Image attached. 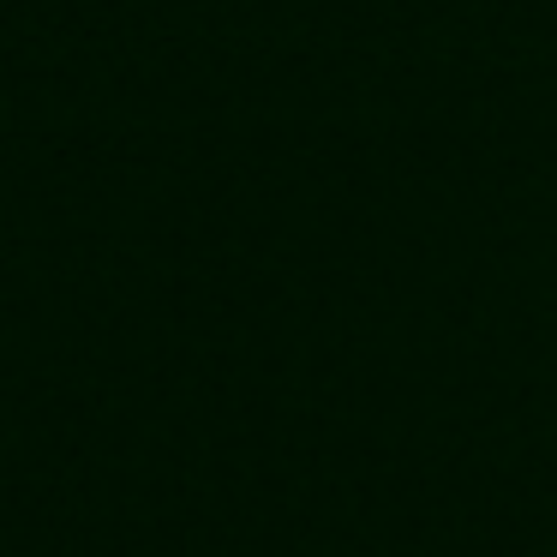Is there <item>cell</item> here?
I'll list each match as a JSON object with an SVG mask.
<instances>
[]
</instances>
